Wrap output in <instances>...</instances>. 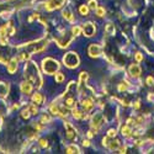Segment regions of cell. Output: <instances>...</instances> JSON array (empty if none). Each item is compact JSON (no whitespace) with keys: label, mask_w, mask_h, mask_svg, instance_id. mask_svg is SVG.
Returning <instances> with one entry per match:
<instances>
[{"label":"cell","mask_w":154,"mask_h":154,"mask_svg":"<svg viewBox=\"0 0 154 154\" xmlns=\"http://www.w3.org/2000/svg\"><path fill=\"white\" fill-rule=\"evenodd\" d=\"M63 16L65 17V20L73 22L74 21V17H73V14L70 12V10H64L63 11Z\"/></svg>","instance_id":"ffe728a7"},{"label":"cell","mask_w":154,"mask_h":154,"mask_svg":"<svg viewBox=\"0 0 154 154\" xmlns=\"http://www.w3.org/2000/svg\"><path fill=\"white\" fill-rule=\"evenodd\" d=\"M9 1H11V0H9Z\"/></svg>","instance_id":"b9f144b4"},{"label":"cell","mask_w":154,"mask_h":154,"mask_svg":"<svg viewBox=\"0 0 154 154\" xmlns=\"http://www.w3.org/2000/svg\"><path fill=\"white\" fill-rule=\"evenodd\" d=\"M79 11H80L81 15L86 16L88 14H89V6H86V5H81L80 8H79Z\"/></svg>","instance_id":"44dd1931"},{"label":"cell","mask_w":154,"mask_h":154,"mask_svg":"<svg viewBox=\"0 0 154 154\" xmlns=\"http://www.w3.org/2000/svg\"><path fill=\"white\" fill-rule=\"evenodd\" d=\"M106 31L109 32V34H115V26L112 24H109L106 26Z\"/></svg>","instance_id":"f546056e"},{"label":"cell","mask_w":154,"mask_h":154,"mask_svg":"<svg viewBox=\"0 0 154 154\" xmlns=\"http://www.w3.org/2000/svg\"><path fill=\"white\" fill-rule=\"evenodd\" d=\"M120 153H127V147H122V148H121Z\"/></svg>","instance_id":"f35d334b"},{"label":"cell","mask_w":154,"mask_h":154,"mask_svg":"<svg viewBox=\"0 0 154 154\" xmlns=\"http://www.w3.org/2000/svg\"><path fill=\"white\" fill-rule=\"evenodd\" d=\"M97 8V1L96 0H90L89 1V9H91V10H96Z\"/></svg>","instance_id":"d4e9b609"},{"label":"cell","mask_w":154,"mask_h":154,"mask_svg":"<svg viewBox=\"0 0 154 154\" xmlns=\"http://www.w3.org/2000/svg\"><path fill=\"white\" fill-rule=\"evenodd\" d=\"M127 81H126V84H121V85L118 86V90L120 91H123V90H126V89H127Z\"/></svg>","instance_id":"836d02e7"},{"label":"cell","mask_w":154,"mask_h":154,"mask_svg":"<svg viewBox=\"0 0 154 154\" xmlns=\"http://www.w3.org/2000/svg\"><path fill=\"white\" fill-rule=\"evenodd\" d=\"M92 136H94V133H92L91 131H89V133H88V137H89V138H91Z\"/></svg>","instance_id":"60d3db41"},{"label":"cell","mask_w":154,"mask_h":154,"mask_svg":"<svg viewBox=\"0 0 154 154\" xmlns=\"http://www.w3.org/2000/svg\"><path fill=\"white\" fill-rule=\"evenodd\" d=\"M142 59H143V55L141 53H136V60L137 62H141Z\"/></svg>","instance_id":"e575fe53"},{"label":"cell","mask_w":154,"mask_h":154,"mask_svg":"<svg viewBox=\"0 0 154 154\" xmlns=\"http://www.w3.org/2000/svg\"><path fill=\"white\" fill-rule=\"evenodd\" d=\"M83 34L85 35L86 37H91V36H94V34H95V31H96V29H95V25L94 24H91V22H86V24H84V26H83Z\"/></svg>","instance_id":"52a82bcc"},{"label":"cell","mask_w":154,"mask_h":154,"mask_svg":"<svg viewBox=\"0 0 154 154\" xmlns=\"http://www.w3.org/2000/svg\"><path fill=\"white\" fill-rule=\"evenodd\" d=\"M83 146L89 147V146H90V142H89V141H84V142H83Z\"/></svg>","instance_id":"ab89813d"},{"label":"cell","mask_w":154,"mask_h":154,"mask_svg":"<svg viewBox=\"0 0 154 154\" xmlns=\"http://www.w3.org/2000/svg\"><path fill=\"white\" fill-rule=\"evenodd\" d=\"M25 77L31 83H37V88H41L42 85V77L40 74L38 67L35 62L27 60L25 64Z\"/></svg>","instance_id":"6da1fadb"},{"label":"cell","mask_w":154,"mask_h":154,"mask_svg":"<svg viewBox=\"0 0 154 154\" xmlns=\"http://www.w3.org/2000/svg\"><path fill=\"white\" fill-rule=\"evenodd\" d=\"M17 60L18 59L12 58L10 62H9V64H8V72L10 73V74H14V73L17 70Z\"/></svg>","instance_id":"7c38bea8"},{"label":"cell","mask_w":154,"mask_h":154,"mask_svg":"<svg viewBox=\"0 0 154 154\" xmlns=\"http://www.w3.org/2000/svg\"><path fill=\"white\" fill-rule=\"evenodd\" d=\"M116 134H117V131H116V129H114V128L109 129V132H107V136H109L110 138H114V137H116Z\"/></svg>","instance_id":"f1b7e54d"},{"label":"cell","mask_w":154,"mask_h":154,"mask_svg":"<svg viewBox=\"0 0 154 154\" xmlns=\"http://www.w3.org/2000/svg\"><path fill=\"white\" fill-rule=\"evenodd\" d=\"M42 68L46 74H55L59 69V63L53 58H46L42 63Z\"/></svg>","instance_id":"7a4b0ae2"},{"label":"cell","mask_w":154,"mask_h":154,"mask_svg":"<svg viewBox=\"0 0 154 154\" xmlns=\"http://www.w3.org/2000/svg\"><path fill=\"white\" fill-rule=\"evenodd\" d=\"M9 16H10V11H3L1 12V17L5 18V17H9Z\"/></svg>","instance_id":"d590c367"},{"label":"cell","mask_w":154,"mask_h":154,"mask_svg":"<svg viewBox=\"0 0 154 154\" xmlns=\"http://www.w3.org/2000/svg\"><path fill=\"white\" fill-rule=\"evenodd\" d=\"M65 153L68 154H72V153H80V149H79L75 144H72V146L67 147V149H65Z\"/></svg>","instance_id":"2e32d148"},{"label":"cell","mask_w":154,"mask_h":154,"mask_svg":"<svg viewBox=\"0 0 154 154\" xmlns=\"http://www.w3.org/2000/svg\"><path fill=\"white\" fill-rule=\"evenodd\" d=\"M64 1H65V0H48V1L46 3V9H47L48 11L57 10V9L63 6Z\"/></svg>","instance_id":"5b68a950"},{"label":"cell","mask_w":154,"mask_h":154,"mask_svg":"<svg viewBox=\"0 0 154 154\" xmlns=\"http://www.w3.org/2000/svg\"><path fill=\"white\" fill-rule=\"evenodd\" d=\"M147 84H148V85H152V84H153V78L152 77H149L147 79Z\"/></svg>","instance_id":"74e56055"},{"label":"cell","mask_w":154,"mask_h":154,"mask_svg":"<svg viewBox=\"0 0 154 154\" xmlns=\"http://www.w3.org/2000/svg\"><path fill=\"white\" fill-rule=\"evenodd\" d=\"M63 63L70 69L77 68L79 65V55L75 52H68L63 57Z\"/></svg>","instance_id":"3957f363"},{"label":"cell","mask_w":154,"mask_h":154,"mask_svg":"<svg viewBox=\"0 0 154 154\" xmlns=\"http://www.w3.org/2000/svg\"><path fill=\"white\" fill-rule=\"evenodd\" d=\"M88 78H89V75H88L86 72H81L80 73V81H86Z\"/></svg>","instance_id":"4dcf8cb0"},{"label":"cell","mask_w":154,"mask_h":154,"mask_svg":"<svg viewBox=\"0 0 154 154\" xmlns=\"http://www.w3.org/2000/svg\"><path fill=\"white\" fill-rule=\"evenodd\" d=\"M6 34H8V24L0 27V44H1V46L8 44Z\"/></svg>","instance_id":"9c48e42d"},{"label":"cell","mask_w":154,"mask_h":154,"mask_svg":"<svg viewBox=\"0 0 154 154\" xmlns=\"http://www.w3.org/2000/svg\"><path fill=\"white\" fill-rule=\"evenodd\" d=\"M88 53H89L90 57L92 58H96V57H99V55L102 53V47L100 44H90L89 46V49H88Z\"/></svg>","instance_id":"8992f818"},{"label":"cell","mask_w":154,"mask_h":154,"mask_svg":"<svg viewBox=\"0 0 154 154\" xmlns=\"http://www.w3.org/2000/svg\"><path fill=\"white\" fill-rule=\"evenodd\" d=\"M105 116L102 115L101 112H96L95 115H94V117H92V120H91V127L92 128H95V129H99L100 128V126L102 125V123H105Z\"/></svg>","instance_id":"277c9868"},{"label":"cell","mask_w":154,"mask_h":154,"mask_svg":"<svg viewBox=\"0 0 154 154\" xmlns=\"http://www.w3.org/2000/svg\"><path fill=\"white\" fill-rule=\"evenodd\" d=\"M121 132H122V134L125 137H129V136H132V129H131V127L128 125H126V126H122V128H121Z\"/></svg>","instance_id":"9a60e30c"},{"label":"cell","mask_w":154,"mask_h":154,"mask_svg":"<svg viewBox=\"0 0 154 154\" xmlns=\"http://www.w3.org/2000/svg\"><path fill=\"white\" fill-rule=\"evenodd\" d=\"M73 116L75 118H78V120H80V118H86V115H84L81 111H79V110H77V109H73Z\"/></svg>","instance_id":"e0dca14e"},{"label":"cell","mask_w":154,"mask_h":154,"mask_svg":"<svg viewBox=\"0 0 154 154\" xmlns=\"http://www.w3.org/2000/svg\"><path fill=\"white\" fill-rule=\"evenodd\" d=\"M107 147H109L111 151H117V149L120 148V141H118V139H116V141H112L111 143H109V146H107Z\"/></svg>","instance_id":"ac0fdd59"},{"label":"cell","mask_w":154,"mask_h":154,"mask_svg":"<svg viewBox=\"0 0 154 154\" xmlns=\"http://www.w3.org/2000/svg\"><path fill=\"white\" fill-rule=\"evenodd\" d=\"M81 105H83V107H84V110H85V111H90L92 107H94V102H92V99L89 97V99L83 100Z\"/></svg>","instance_id":"4fadbf2b"},{"label":"cell","mask_w":154,"mask_h":154,"mask_svg":"<svg viewBox=\"0 0 154 154\" xmlns=\"http://www.w3.org/2000/svg\"><path fill=\"white\" fill-rule=\"evenodd\" d=\"M18 59H20V60H29L30 59V53H26V52L21 53L20 57H18Z\"/></svg>","instance_id":"484cf974"},{"label":"cell","mask_w":154,"mask_h":154,"mask_svg":"<svg viewBox=\"0 0 154 154\" xmlns=\"http://www.w3.org/2000/svg\"><path fill=\"white\" fill-rule=\"evenodd\" d=\"M49 121H51V118H49L48 115H43V116H42V118H41L42 123H47V122H49Z\"/></svg>","instance_id":"1f68e13d"},{"label":"cell","mask_w":154,"mask_h":154,"mask_svg":"<svg viewBox=\"0 0 154 154\" xmlns=\"http://www.w3.org/2000/svg\"><path fill=\"white\" fill-rule=\"evenodd\" d=\"M72 32H73V35H74V36L80 35V32H81V27H79V26H74L73 29H72Z\"/></svg>","instance_id":"cb8c5ba5"},{"label":"cell","mask_w":154,"mask_h":154,"mask_svg":"<svg viewBox=\"0 0 154 154\" xmlns=\"http://www.w3.org/2000/svg\"><path fill=\"white\" fill-rule=\"evenodd\" d=\"M54 80H55V83H63V80H64V75H63L62 73H55Z\"/></svg>","instance_id":"603a6c76"},{"label":"cell","mask_w":154,"mask_h":154,"mask_svg":"<svg viewBox=\"0 0 154 154\" xmlns=\"http://www.w3.org/2000/svg\"><path fill=\"white\" fill-rule=\"evenodd\" d=\"M64 106L67 109H75L77 107V102H75V99L74 97H68L67 100L64 102Z\"/></svg>","instance_id":"5bb4252c"},{"label":"cell","mask_w":154,"mask_h":154,"mask_svg":"<svg viewBox=\"0 0 154 154\" xmlns=\"http://www.w3.org/2000/svg\"><path fill=\"white\" fill-rule=\"evenodd\" d=\"M64 127L67 128V131H65V137H67L68 139H74L75 138V136H77V133H75V128L73 127V126L69 123V122H65L64 123Z\"/></svg>","instance_id":"ba28073f"},{"label":"cell","mask_w":154,"mask_h":154,"mask_svg":"<svg viewBox=\"0 0 154 154\" xmlns=\"http://www.w3.org/2000/svg\"><path fill=\"white\" fill-rule=\"evenodd\" d=\"M32 100H34L35 104H42L43 97H42V95L40 94V92H36V94H34V96H32Z\"/></svg>","instance_id":"d6986e66"},{"label":"cell","mask_w":154,"mask_h":154,"mask_svg":"<svg viewBox=\"0 0 154 154\" xmlns=\"http://www.w3.org/2000/svg\"><path fill=\"white\" fill-rule=\"evenodd\" d=\"M20 89H21V92L22 94H26V95H29L30 92L32 91V85H31V81H24V83H21V85H20Z\"/></svg>","instance_id":"30bf717a"},{"label":"cell","mask_w":154,"mask_h":154,"mask_svg":"<svg viewBox=\"0 0 154 154\" xmlns=\"http://www.w3.org/2000/svg\"><path fill=\"white\" fill-rule=\"evenodd\" d=\"M96 15H97V16H100V17H101V16H104V15H105V9H104V8H99V6H97V8H96Z\"/></svg>","instance_id":"4316f807"},{"label":"cell","mask_w":154,"mask_h":154,"mask_svg":"<svg viewBox=\"0 0 154 154\" xmlns=\"http://www.w3.org/2000/svg\"><path fill=\"white\" fill-rule=\"evenodd\" d=\"M30 115H31V112H30V109H24L21 111V117L22 118H25V120H27L30 117Z\"/></svg>","instance_id":"7402d4cb"},{"label":"cell","mask_w":154,"mask_h":154,"mask_svg":"<svg viewBox=\"0 0 154 154\" xmlns=\"http://www.w3.org/2000/svg\"><path fill=\"white\" fill-rule=\"evenodd\" d=\"M40 146L42 148H46V147L48 146V143H47V141H46V139H40Z\"/></svg>","instance_id":"d6a6232c"},{"label":"cell","mask_w":154,"mask_h":154,"mask_svg":"<svg viewBox=\"0 0 154 154\" xmlns=\"http://www.w3.org/2000/svg\"><path fill=\"white\" fill-rule=\"evenodd\" d=\"M141 72H142V69L141 67H139L138 64H132L129 67V73H131V75L134 77V78H138L139 75H141Z\"/></svg>","instance_id":"8fae6325"},{"label":"cell","mask_w":154,"mask_h":154,"mask_svg":"<svg viewBox=\"0 0 154 154\" xmlns=\"http://www.w3.org/2000/svg\"><path fill=\"white\" fill-rule=\"evenodd\" d=\"M29 109H30V112L32 114V115H37V112H38V109H37V106L34 104V105H31L30 107H29Z\"/></svg>","instance_id":"83f0119b"},{"label":"cell","mask_w":154,"mask_h":154,"mask_svg":"<svg viewBox=\"0 0 154 154\" xmlns=\"http://www.w3.org/2000/svg\"><path fill=\"white\" fill-rule=\"evenodd\" d=\"M34 127L36 128V131H41L42 129V126L38 125V123H34Z\"/></svg>","instance_id":"8d00e7d4"}]
</instances>
